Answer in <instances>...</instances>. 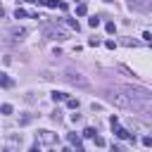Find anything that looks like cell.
Instances as JSON below:
<instances>
[{
	"mask_svg": "<svg viewBox=\"0 0 152 152\" xmlns=\"http://www.w3.org/2000/svg\"><path fill=\"white\" fill-rule=\"evenodd\" d=\"M105 29H107V33H114V31H117V24H114V22H107Z\"/></svg>",
	"mask_w": 152,
	"mask_h": 152,
	"instance_id": "cell-15",
	"label": "cell"
},
{
	"mask_svg": "<svg viewBox=\"0 0 152 152\" xmlns=\"http://www.w3.org/2000/svg\"><path fill=\"white\" fill-rule=\"evenodd\" d=\"M3 17H5V7H3V5H0V19H3Z\"/></svg>",
	"mask_w": 152,
	"mask_h": 152,
	"instance_id": "cell-24",
	"label": "cell"
},
{
	"mask_svg": "<svg viewBox=\"0 0 152 152\" xmlns=\"http://www.w3.org/2000/svg\"><path fill=\"white\" fill-rule=\"evenodd\" d=\"M36 140H38V143H45V145H52L57 138H55L52 131H38V133H36Z\"/></svg>",
	"mask_w": 152,
	"mask_h": 152,
	"instance_id": "cell-2",
	"label": "cell"
},
{
	"mask_svg": "<svg viewBox=\"0 0 152 152\" xmlns=\"http://www.w3.org/2000/svg\"><path fill=\"white\" fill-rule=\"evenodd\" d=\"M0 112L3 114H12V105H0Z\"/></svg>",
	"mask_w": 152,
	"mask_h": 152,
	"instance_id": "cell-17",
	"label": "cell"
},
{
	"mask_svg": "<svg viewBox=\"0 0 152 152\" xmlns=\"http://www.w3.org/2000/svg\"><path fill=\"white\" fill-rule=\"evenodd\" d=\"M67 107L69 109H79V100L76 98H67Z\"/></svg>",
	"mask_w": 152,
	"mask_h": 152,
	"instance_id": "cell-9",
	"label": "cell"
},
{
	"mask_svg": "<svg viewBox=\"0 0 152 152\" xmlns=\"http://www.w3.org/2000/svg\"><path fill=\"white\" fill-rule=\"evenodd\" d=\"M88 45H90V48H98V45H100V41H98V38H90Z\"/></svg>",
	"mask_w": 152,
	"mask_h": 152,
	"instance_id": "cell-18",
	"label": "cell"
},
{
	"mask_svg": "<svg viewBox=\"0 0 152 152\" xmlns=\"http://www.w3.org/2000/svg\"><path fill=\"white\" fill-rule=\"evenodd\" d=\"M88 26H90V29H98V26H100V19H98V17H90V19H88Z\"/></svg>",
	"mask_w": 152,
	"mask_h": 152,
	"instance_id": "cell-12",
	"label": "cell"
},
{
	"mask_svg": "<svg viewBox=\"0 0 152 152\" xmlns=\"http://www.w3.org/2000/svg\"><path fill=\"white\" fill-rule=\"evenodd\" d=\"M62 22H67V24H69L71 29H76V31L81 29V26H79V22H76V19H69V17H67V19H62Z\"/></svg>",
	"mask_w": 152,
	"mask_h": 152,
	"instance_id": "cell-13",
	"label": "cell"
},
{
	"mask_svg": "<svg viewBox=\"0 0 152 152\" xmlns=\"http://www.w3.org/2000/svg\"><path fill=\"white\" fill-rule=\"evenodd\" d=\"M52 100H55V102H62V100H67V93H60V90H55V93H52Z\"/></svg>",
	"mask_w": 152,
	"mask_h": 152,
	"instance_id": "cell-8",
	"label": "cell"
},
{
	"mask_svg": "<svg viewBox=\"0 0 152 152\" xmlns=\"http://www.w3.org/2000/svg\"><path fill=\"white\" fill-rule=\"evenodd\" d=\"M143 41H147V43L152 41V33H150V31H145V33H143Z\"/></svg>",
	"mask_w": 152,
	"mask_h": 152,
	"instance_id": "cell-22",
	"label": "cell"
},
{
	"mask_svg": "<svg viewBox=\"0 0 152 152\" xmlns=\"http://www.w3.org/2000/svg\"><path fill=\"white\" fill-rule=\"evenodd\" d=\"M5 152H7V150H5Z\"/></svg>",
	"mask_w": 152,
	"mask_h": 152,
	"instance_id": "cell-27",
	"label": "cell"
},
{
	"mask_svg": "<svg viewBox=\"0 0 152 152\" xmlns=\"http://www.w3.org/2000/svg\"><path fill=\"white\" fill-rule=\"evenodd\" d=\"M93 140H95V145H98V147H105V138H102V136H95Z\"/></svg>",
	"mask_w": 152,
	"mask_h": 152,
	"instance_id": "cell-16",
	"label": "cell"
},
{
	"mask_svg": "<svg viewBox=\"0 0 152 152\" xmlns=\"http://www.w3.org/2000/svg\"><path fill=\"white\" fill-rule=\"evenodd\" d=\"M29 152H41V145H38V143H36V145H33V147H31Z\"/></svg>",
	"mask_w": 152,
	"mask_h": 152,
	"instance_id": "cell-23",
	"label": "cell"
},
{
	"mask_svg": "<svg viewBox=\"0 0 152 152\" xmlns=\"http://www.w3.org/2000/svg\"><path fill=\"white\" fill-rule=\"evenodd\" d=\"M105 48H109V50H114V48H117V43H114V41H105Z\"/></svg>",
	"mask_w": 152,
	"mask_h": 152,
	"instance_id": "cell-20",
	"label": "cell"
},
{
	"mask_svg": "<svg viewBox=\"0 0 152 152\" xmlns=\"http://www.w3.org/2000/svg\"><path fill=\"white\" fill-rule=\"evenodd\" d=\"M95 133H98V131H95V128H90V126H88V128L83 131V136H86V138H95Z\"/></svg>",
	"mask_w": 152,
	"mask_h": 152,
	"instance_id": "cell-14",
	"label": "cell"
},
{
	"mask_svg": "<svg viewBox=\"0 0 152 152\" xmlns=\"http://www.w3.org/2000/svg\"><path fill=\"white\" fill-rule=\"evenodd\" d=\"M143 145H145V147H150V145H152V138H150V136H145V138H143Z\"/></svg>",
	"mask_w": 152,
	"mask_h": 152,
	"instance_id": "cell-21",
	"label": "cell"
},
{
	"mask_svg": "<svg viewBox=\"0 0 152 152\" xmlns=\"http://www.w3.org/2000/svg\"><path fill=\"white\" fill-rule=\"evenodd\" d=\"M14 86V81L10 79L7 74H0V88H12Z\"/></svg>",
	"mask_w": 152,
	"mask_h": 152,
	"instance_id": "cell-7",
	"label": "cell"
},
{
	"mask_svg": "<svg viewBox=\"0 0 152 152\" xmlns=\"http://www.w3.org/2000/svg\"><path fill=\"white\" fill-rule=\"evenodd\" d=\"M14 17H17V19H24V17H29V12L22 10V7H17V10H14Z\"/></svg>",
	"mask_w": 152,
	"mask_h": 152,
	"instance_id": "cell-10",
	"label": "cell"
},
{
	"mask_svg": "<svg viewBox=\"0 0 152 152\" xmlns=\"http://www.w3.org/2000/svg\"><path fill=\"white\" fill-rule=\"evenodd\" d=\"M76 14H79V17H86V14H88V7H86V5L81 3L79 7H76Z\"/></svg>",
	"mask_w": 152,
	"mask_h": 152,
	"instance_id": "cell-11",
	"label": "cell"
},
{
	"mask_svg": "<svg viewBox=\"0 0 152 152\" xmlns=\"http://www.w3.org/2000/svg\"><path fill=\"white\" fill-rule=\"evenodd\" d=\"M128 7L138 12H150V0H128Z\"/></svg>",
	"mask_w": 152,
	"mask_h": 152,
	"instance_id": "cell-3",
	"label": "cell"
},
{
	"mask_svg": "<svg viewBox=\"0 0 152 152\" xmlns=\"http://www.w3.org/2000/svg\"><path fill=\"white\" fill-rule=\"evenodd\" d=\"M10 33H12V38H14V41H22V38L26 36V29H22V26H14V29H10Z\"/></svg>",
	"mask_w": 152,
	"mask_h": 152,
	"instance_id": "cell-6",
	"label": "cell"
},
{
	"mask_svg": "<svg viewBox=\"0 0 152 152\" xmlns=\"http://www.w3.org/2000/svg\"><path fill=\"white\" fill-rule=\"evenodd\" d=\"M29 121H31V117H22V119H19V126H26Z\"/></svg>",
	"mask_w": 152,
	"mask_h": 152,
	"instance_id": "cell-19",
	"label": "cell"
},
{
	"mask_svg": "<svg viewBox=\"0 0 152 152\" xmlns=\"http://www.w3.org/2000/svg\"><path fill=\"white\" fill-rule=\"evenodd\" d=\"M62 79H64L67 83H71V86H79V88H88V79H86L83 74L74 71V69H64V71H62Z\"/></svg>",
	"mask_w": 152,
	"mask_h": 152,
	"instance_id": "cell-1",
	"label": "cell"
},
{
	"mask_svg": "<svg viewBox=\"0 0 152 152\" xmlns=\"http://www.w3.org/2000/svg\"><path fill=\"white\" fill-rule=\"evenodd\" d=\"M69 143L76 147V152H83V147H81V138L76 136V133H69Z\"/></svg>",
	"mask_w": 152,
	"mask_h": 152,
	"instance_id": "cell-5",
	"label": "cell"
},
{
	"mask_svg": "<svg viewBox=\"0 0 152 152\" xmlns=\"http://www.w3.org/2000/svg\"><path fill=\"white\" fill-rule=\"evenodd\" d=\"M114 136L121 138V140H128V138H131V140H136V138L131 136V131H128V128H124V126H114Z\"/></svg>",
	"mask_w": 152,
	"mask_h": 152,
	"instance_id": "cell-4",
	"label": "cell"
},
{
	"mask_svg": "<svg viewBox=\"0 0 152 152\" xmlns=\"http://www.w3.org/2000/svg\"><path fill=\"white\" fill-rule=\"evenodd\" d=\"M62 152H74V147H62Z\"/></svg>",
	"mask_w": 152,
	"mask_h": 152,
	"instance_id": "cell-25",
	"label": "cell"
},
{
	"mask_svg": "<svg viewBox=\"0 0 152 152\" xmlns=\"http://www.w3.org/2000/svg\"><path fill=\"white\" fill-rule=\"evenodd\" d=\"M24 3H36V0H24Z\"/></svg>",
	"mask_w": 152,
	"mask_h": 152,
	"instance_id": "cell-26",
	"label": "cell"
}]
</instances>
